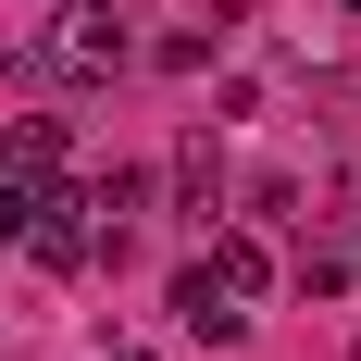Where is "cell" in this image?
Wrapping results in <instances>:
<instances>
[{"mask_svg": "<svg viewBox=\"0 0 361 361\" xmlns=\"http://www.w3.org/2000/svg\"><path fill=\"white\" fill-rule=\"evenodd\" d=\"M125 63H137V37H125V13H112V0H63V13L13 50V75H75V87H112Z\"/></svg>", "mask_w": 361, "mask_h": 361, "instance_id": "cell-1", "label": "cell"}, {"mask_svg": "<svg viewBox=\"0 0 361 361\" xmlns=\"http://www.w3.org/2000/svg\"><path fill=\"white\" fill-rule=\"evenodd\" d=\"M25 250L50 262V274H75V262H100V224H87V187H37V200H25Z\"/></svg>", "mask_w": 361, "mask_h": 361, "instance_id": "cell-2", "label": "cell"}, {"mask_svg": "<svg viewBox=\"0 0 361 361\" xmlns=\"http://www.w3.org/2000/svg\"><path fill=\"white\" fill-rule=\"evenodd\" d=\"M175 324L200 336V349H237V336H250V299L224 287L212 262H187V274H175Z\"/></svg>", "mask_w": 361, "mask_h": 361, "instance_id": "cell-3", "label": "cell"}, {"mask_svg": "<svg viewBox=\"0 0 361 361\" xmlns=\"http://www.w3.org/2000/svg\"><path fill=\"white\" fill-rule=\"evenodd\" d=\"M0 175H25V187H50V175H63V125H50V112H25V125L0 137Z\"/></svg>", "mask_w": 361, "mask_h": 361, "instance_id": "cell-4", "label": "cell"}, {"mask_svg": "<svg viewBox=\"0 0 361 361\" xmlns=\"http://www.w3.org/2000/svg\"><path fill=\"white\" fill-rule=\"evenodd\" d=\"M175 200H187V212H212V200H224V149H212V137L175 149Z\"/></svg>", "mask_w": 361, "mask_h": 361, "instance_id": "cell-5", "label": "cell"}, {"mask_svg": "<svg viewBox=\"0 0 361 361\" xmlns=\"http://www.w3.org/2000/svg\"><path fill=\"white\" fill-rule=\"evenodd\" d=\"M212 274H224L237 299H262V287H274V250H262V237H224V250H212Z\"/></svg>", "mask_w": 361, "mask_h": 361, "instance_id": "cell-6", "label": "cell"}, {"mask_svg": "<svg viewBox=\"0 0 361 361\" xmlns=\"http://www.w3.org/2000/svg\"><path fill=\"white\" fill-rule=\"evenodd\" d=\"M137 200H149V175H137V162H112V175L87 187V212H137Z\"/></svg>", "mask_w": 361, "mask_h": 361, "instance_id": "cell-7", "label": "cell"}, {"mask_svg": "<svg viewBox=\"0 0 361 361\" xmlns=\"http://www.w3.org/2000/svg\"><path fill=\"white\" fill-rule=\"evenodd\" d=\"M112 361H149V349H112Z\"/></svg>", "mask_w": 361, "mask_h": 361, "instance_id": "cell-8", "label": "cell"}, {"mask_svg": "<svg viewBox=\"0 0 361 361\" xmlns=\"http://www.w3.org/2000/svg\"><path fill=\"white\" fill-rule=\"evenodd\" d=\"M349 187H361V162H349Z\"/></svg>", "mask_w": 361, "mask_h": 361, "instance_id": "cell-9", "label": "cell"}]
</instances>
